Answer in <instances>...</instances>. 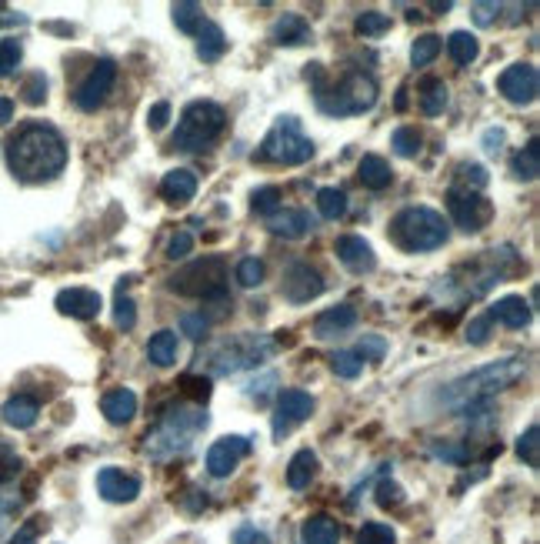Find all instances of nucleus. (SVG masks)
Segmentation results:
<instances>
[{
  "label": "nucleus",
  "instance_id": "f257e3e1",
  "mask_svg": "<svg viewBox=\"0 0 540 544\" xmlns=\"http://www.w3.org/2000/svg\"><path fill=\"white\" fill-rule=\"evenodd\" d=\"M7 167L17 181L24 184H44L67 167V141L54 124L30 121L17 127L4 144Z\"/></svg>",
  "mask_w": 540,
  "mask_h": 544
},
{
  "label": "nucleus",
  "instance_id": "f03ea898",
  "mask_svg": "<svg viewBox=\"0 0 540 544\" xmlns=\"http://www.w3.org/2000/svg\"><path fill=\"white\" fill-rule=\"evenodd\" d=\"M527 361L524 358H504V361H490L484 368L464 374V378L450 381L444 394H440V404L457 414H464L467 408H477V404H487L494 394L507 391L510 384H517L524 378Z\"/></svg>",
  "mask_w": 540,
  "mask_h": 544
},
{
  "label": "nucleus",
  "instance_id": "7ed1b4c3",
  "mask_svg": "<svg viewBox=\"0 0 540 544\" xmlns=\"http://www.w3.org/2000/svg\"><path fill=\"white\" fill-rule=\"evenodd\" d=\"M307 81H314V101L330 117H357L377 104V81L364 71H347L340 81H324V64H310Z\"/></svg>",
  "mask_w": 540,
  "mask_h": 544
},
{
  "label": "nucleus",
  "instance_id": "20e7f679",
  "mask_svg": "<svg viewBox=\"0 0 540 544\" xmlns=\"http://www.w3.org/2000/svg\"><path fill=\"white\" fill-rule=\"evenodd\" d=\"M207 424H210V418L200 404H174V408H167L154 428L147 431V438H144L147 458L170 461V458H177V454L190 451V444H194V438L207 428Z\"/></svg>",
  "mask_w": 540,
  "mask_h": 544
},
{
  "label": "nucleus",
  "instance_id": "39448f33",
  "mask_svg": "<svg viewBox=\"0 0 540 544\" xmlns=\"http://www.w3.org/2000/svg\"><path fill=\"white\" fill-rule=\"evenodd\" d=\"M390 241H394L400 251H437V247L447 244L450 237V224L444 221V214H437L434 207H404L394 221H390Z\"/></svg>",
  "mask_w": 540,
  "mask_h": 544
},
{
  "label": "nucleus",
  "instance_id": "423d86ee",
  "mask_svg": "<svg viewBox=\"0 0 540 544\" xmlns=\"http://www.w3.org/2000/svg\"><path fill=\"white\" fill-rule=\"evenodd\" d=\"M224 124H227V114L224 107L214 104V101H190L184 107V114H180L177 121V131L170 137V144L177 147V151H204L217 141L220 134H224Z\"/></svg>",
  "mask_w": 540,
  "mask_h": 544
},
{
  "label": "nucleus",
  "instance_id": "0eeeda50",
  "mask_svg": "<svg viewBox=\"0 0 540 544\" xmlns=\"http://www.w3.org/2000/svg\"><path fill=\"white\" fill-rule=\"evenodd\" d=\"M310 157H314V141L304 137L297 117L287 114V117H277V121H274V127H270L267 137L260 141L254 161L297 167V164H307Z\"/></svg>",
  "mask_w": 540,
  "mask_h": 544
},
{
  "label": "nucleus",
  "instance_id": "6e6552de",
  "mask_svg": "<svg viewBox=\"0 0 540 544\" xmlns=\"http://www.w3.org/2000/svg\"><path fill=\"white\" fill-rule=\"evenodd\" d=\"M274 351H277V341L267 338V334H237V338H227L224 344H217V348L210 351V371L237 374L267 361Z\"/></svg>",
  "mask_w": 540,
  "mask_h": 544
},
{
  "label": "nucleus",
  "instance_id": "1a4fd4ad",
  "mask_svg": "<svg viewBox=\"0 0 540 544\" xmlns=\"http://www.w3.org/2000/svg\"><path fill=\"white\" fill-rule=\"evenodd\" d=\"M224 284H227L224 257L210 254L180 267L174 278H170V291L180 294V298H224Z\"/></svg>",
  "mask_w": 540,
  "mask_h": 544
},
{
  "label": "nucleus",
  "instance_id": "9d476101",
  "mask_svg": "<svg viewBox=\"0 0 540 544\" xmlns=\"http://www.w3.org/2000/svg\"><path fill=\"white\" fill-rule=\"evenodd\" d=\"M447 211H450V217H454V224L460 227V231H467V234L484 231V227L494 221V204L477 191H457V187H450Z\"/></svg>",
  "mask_w": 540,
  "mask_h": 544
},
{
  "label": "nucleus",
  "instance_id": "9b49d317",
  "mask_svg": "<svg viewBox=\"0 0 540 544\" xmlns=\"http://www.w3.org/2000/svg\"><path fill=\"white\" fill-rule=\"evenodd\" d=\"M497 91L504 94V101L527 107L537 101L540 91V74L534 64H510L504 74L497 77Z\"/></svg>",
  "mask_w": 540,
  "mask_h": 544
},
{
  "label": "nucleus",
  "instance_id": "f8f14e48",
  "mask_svg": "<svg viewBox=\"0 0 540 544\" xmlns=\"http://www.w3.org/2000/svg\"><path fill=\"white\" fill-rule=\"evenodd\" d=\"M114 81H117V64L97 61L94 67H90V74L80 81L77 94H74V104L80 107V111H97V107L107 101V94L114 91Z\"/></svg>",
  "mask_w": 540,
  "mask_h": 544
},
{
  "label": "nucleus",
  "instance_id": "ddd939ff",
  "mask_svg": "<svg viewBox=\"0 0 540 544\" xmlns=\"http://www.w3.org/2000/svg\"><path fill=\"white\" fill-rule=\"evenodd\" d=\"M310 414H314V398H310L307 391H297V388L284 391L277 398V411H274V438H284L297 424H304Z\"/></svg>",
  "mask_w": 540,
  "mask_h": 544
},
{
  "label": "nucleus",
  "instance_id": "4468645a",
  "mask_svg": "<svg viewBox=\"0 0 540 544\" xmlns=\"http://www.w3.org/2000/svg\"><path fill=\"white\" fill-rule=\"evenodd\" d=\"M247 454H250V441L240 438V434H227V438H220L207 448V471L214 478H230Z\"/></svg>",
  "mask_w": 540,
  "mask_h": 544
},
{
  "label": "nucleus",
  "instance_id": "2eb2a0df",
  "mask_svg": "<svg viewBox=\"0 0 540 544\" xmlns=\"http://www.w3.org/2000/svg\"><path fill=\"white\" fill-rule=\"evenodd\" d=\"M280 294L290 301V304H307L324 294V278H320L317 267L310 264H294L290 271L284 274V284H280Z\"/></svg>",
  "mask_w": 540,
  "mask_h": 544
},
{
  "label": "nucleus",
  "instance_id": "dca6fc26",
  "mask_svg": "<svg viewBox=\"0 0 540 544\" xmlns=\"http://www.w3.org/2000/svg\"><path fill=\"white\" fill-rule=\"evenodd\" d=\"M334 251H337V257H340V264H344L347 271H354V274H370V271L377 267L374 247H370V244L364 241V237H357V234L337 237Z\"/></svg>",
  "mask_w": 540,
  "mask_h": 544
},
{
  "label": "nucleus",
  "instance_id": "f3484780",
  "mask_svg": "<svg viewBox=\"0 0 540 544\" xmlns=\"http://www.w3.org/2000/svg\"><path fill=\"white\" fill-rule=\"evenodd\" d=\"M97 491H100V498H104V501L127 504L140 494V481L134 478V474H124L120 468H100Z\"/></svg>",
  "mask_w": 540,
  "mask_h": 544
},
{
  "label": "nucleus",
  "instance_id": "a211bd4d",
  "mask_svg": "<svg viewBox=\"0 0 540 544\" xmlns=\"http://www.w3.org/2000/svg\"><path fill=\"white\" fill-rule=\"evenodd\" d=\"M57 311L77 321H94L100 314V294L90 288H64L57 294Z\"/></svg>",
  "mask_w": 540,
  "mask_h": 544
},
{
  "label": "nucleus",
  "instance_id": "6ab92c4d",
  "mask_svg": "<svg viewBox=\"0 0 540 544\" xmlns=\"http://www.w3.org/2000/svg\"><path fill=\"white\" fill-rule=\"evenodd\" d=\"M354 324H357V311L350 308V304H337V308H327L324 314H317L314 338H320V341L340 338V334H347Z\"/></svg>",
  "mask_w": 540,
  "mask_h": 544
},
{
  "label": "nucleus",
  "instance_id": "aec40b11",
  "mask_svg": "<svg viewBox=\"0 0 540 544\" xmlns=\"http://www.w3.org/2000/svg\"><path fill=\"white\" fill-rule=\"evenodd\" d=\"M530 304L524 298H517V294H507V298H500L490 304V311H487V318L490 321H500L504 328L510 331H520V328H527L530 324Z\"/></svg>",
  "mask_w": 540,
  "mask_h": 544
},
{
  "label": "nucleus",
  "instance_id": "412c9836",
  "mask_svg": "<svg viewBox=\"0 0 540 544\" xmlns=\"http://www.w3.org/2000/svg\"><path fill=\"white\" fill-rule=\"evenodd\" d=\"M267 227H270V234H277V237H287V241H300L304 234H310L314 221H310V214L300 211V207H287V211L270 214Z\"/></svg>",
  "mask_w": 540,
  "mask_h": 544
},
{
  "label": "nucleus",
  "instance_id": "4be33fe9",
  "mask_svg": "<svg viewBox=\"0 0 540 544\" xmlns=\"http://www.w3.org/2000/svg\"><path fill=\"white\" fill-rule=\"evenodd\" d=\"M270 41L280 47H300L310 41V24L304 14H280L277 24L270 27Z\"/></svg>",
  "mask_w": 540,
  "mask_h": 544
},
{
  "label": "nucleus",
  "instance_id": "5701e85b",
  "mask_svg": "<svg viewBox=\"0 0 540 544\" xmlns=\"http://www.w3.org/2000/svg\"><path fill=\"white\" fill-rule=\"evenodd\" d=\"M160 194H164V201H170V204L194 201V194H197V177H194V171H187V167L167 171L164 181H160Z\"/></svg>",
  "mask_w": 540,
  "mask_h": 544
},
{
  "label": "nucleus",
  "instance_id": "b1692460",
  "mask_svg": "<svg viewBox=\"0 0 540 544\" xmlns=\"http://www.w3.org/2000/svg\"><path fill=\"white\" fill-rule=\"evenodd\" d=\"M100 411L107 414L110 424H127L130 418L137 414V394L130 388H114L104 394V401H100Z\"/></svg>",
  "mask_w": 540,
  "mask_h": 544
},
{
  "label": "nucleus",
  "instance_id": "393cba45",
  "mask_svg": "<svg viewBox=\"0 0 540 544\" xmlns=\"http://www.w3.org/2000/svg\"><path fill=\"white\" fill-rule=\"evenodd\" d=\"M357 177L367 191H384V187H390V181H394V171H390V164L380 154H364L360 157Z\"/></svg>",
  "mask_w": 540,
  "mask_h": 544
},
{
  "label": "nucleus",
  "instance_id": "a878e982",
  "mask_svg": "<svg viewBox=\"0 0 540 544\" xmlns=\"http://www.w3.org/2000/svg\"><path fill=\"white\" fill-rule=\"evenodd\" d=\"M227 54V34L224 27L214 24V21H204V27L197 31V57L207 64L220 61V57Z\"/></svg>",
  "mask_w": 540,
  "mask_h": 544
},
{
  "label": "nucleus",
  "instance_id": "bb28decb",
  "mask_svg": "<svg viewBox=\"0 0 540 544\" xmlns=\"http://www.w3.org/2000/svg\"><path fill=\"white\" fill-rule=\"evenodd\" d=\"M4 421L10 424V428H34V421H37V414H40V404L30 398V394H14L7 404H4Z\"/></svg>",
  "mask_w": 540,
  "mask_h": 544
},
{
  "label": "nucleus",
  "instance_id": "cd10ccee",
  "mask_svg": "<svg viewBox=\"0 0 540 544\" xmlns=\"http://www.w3.org/2000/svg\"><path fill=\"white\" fill-rule=\"evenodd\" d=\"M317 454L310 451V448H304V451H297L294 458H290V464H287V484L294 491H304V488H310V481L317 478Z\"/></svg>",
  "mask_w": 540,
  "mask_h": 544
},
{
  "label": "nucleus",
  "instance_id": "c85d7f7f",
  "mask_svg": "<svg viewBox=\"0 0 540 544\" xmlns=\"http://www.w3.org/2000/svg\"><path fill=\"white\" fill-rule=\"evenodd\" d=\"M300 538H304V544H337L340 541V524L330 518V514H314V518L304 521Z\"/></svg>",
  "mask_w": 540,
  "mask_h": 544
},
{
  "label": "nucleus",
  "instance_id": "c756f323",
  "mask_svg": "<svg viewBox=\"0 0 540 544\" xmlns=\"http://www.w3.org/2000/svg\"><path fill=\"white\" fill-rule=\"evenodd\" d=\"M177 351H180V341L174 331H157L154 338L147 341V361L157 364V368H170L177 361Z\"/></svg>",
  "mask_w": 540,
  "mask_h": 544
},
{
  "label": "nucleus",
  "instance_id": "7c9ffc66",
  "mask_svg": "<svg viewBox=\"0 0 540 544\" xmlns=\"http://www.w3.org/2000/svg\"><path fill=\"white\" fill-rule=\"evenodd\" d=\"M447 54H450V61H454V64L467 67V64L477 61L480 44H477V37L470 34V31H454V34L447 37Z\"/></svg>",
  "mask_w": 540,
  "mask_h": 544
},
{
  "label": "nucleus",
  "instance_id": "2f4dec72",
  "mask_svg": "<svg viewBox=\"0 0 540 544\" xmlns=\"http://www.w3.org/2000/svg\"><path fill=\"white\" fill-rule=\"evenodd\" d=\"M420 111H424L427 117H437L444 114L447 107V84L437 81V77H427L424 84H420Z\"/></svg>",
  "mask_w": 540,
  "mask_h": 544
},
{
  "label": "nucleus",
  "instance_id": "473e14b6",
  "mask_svg": "<svg viewBox=\"0 0 540 544\" xmlns=\"http://www.w3.org/2000/svg\"><path fill=\"white\" fill-rule=\"evenodd\" d=\"M170 14H174L177 31H184V34H197L200 27H204V7L194 4V0H184V4H174V7H170Z\"/></svg>",
  "mask_w": 540,
  "mask_h": 544
},
{
  "label": "nucleus",
  "instance_id": "72a5a7b5",
  "mask_svg": "<svg viewBox=\"0 0 540 544\" xmlns=\"http://www.w3.org/2000/svg\"><path fill=\"white\" fill-rule=\"evenodd\" d=\"M317 211L327 221H337V217L347 214V194L340 187H320L317 191Z\"/></svg>",
  "mask_w": 540,
  "mask_h": 544
},
{
  "label": "nucleus",
  "instance_id": "f704fd0d",
  "mask_svg": "<svg viewBox=\"0 0 540 544\" xmlns=\"http://www.w3.org/2000/svg\"><path fill=\"white\" fill-rule=\"evenodd\" d=\"M514 174L520 177V181H537L540 174V147H537V137L534 141H527V147L514 157Z\"/></svg>",
  "mask_w": 540,
  "mask_h": 544
},
{
  "label": "nucleus",
  "instance_id": "c9c22d12",
  "mask_svg": "<svg viewBox=\"0 0 540 544\" xmlns=\"http://www.w3.org/2000/svg\"><path fill=\"white\" fill-rule=\"evenodd\" d=\"M440 47H444V41H440L437 34H420L417 41H414V47H410V64H414V67H427L440 54Z\"/></svg>",
  "mask_w": 540,
  "mask_h": 544
},
{
  "label": "nucleus",
  "instance_id": "e433bc0d",
  "mask_svg": "<svg viewBox=\"0 0 540 544\" xmlns=\"http://www.w3.org/2000/svg\"><path fill=\"white\" fill-rule=\"evenodd\" d=\"M420 144H424V137H420L417 127H397L394 137H390V147H394L397 157H417Z\"/></svg>",
  "mask_w": 540,
  "mask_h": 544
},
{
  "label": "nucleus",
  "instance_id": "4c0bfd02",
  "mask_svg": "<svg viewBox=\"0 0 540 544\" xmlns=\"http://www.w3.org/2000/svg\"><path fill=\"white\" fill-rule=\"evenodd\" d=\"M487 181H490V177H487V171H484V167H480V164H460L457 167V191H484V187H487Z\"/></svg>",
  "mask_w": 540,
  "mask_h": 544
},
{
  "label": "nucleus",
  "instance_id": "58836bf2",
  "mask_svg": "<svg viewBox=\"0 0 540 544\" xmlns=\"http://www.w3.org/2000/svg\"><path fill=\"white\" fill-rule=\"evenodd\" d=\"M357 544H397V534L384 521H364V528L357 531Z\"/></svg>",
  "mask_w": 540,
  "mask_h": 544
},
{
  "label": "nucleus",
  "instance_id": "ea45409f",
  "mask_svg": "<svg viewBox=\"0 0 540 544\" xmlns=\"http://www.w3.org/2000/svg\"><path fill=\"white\" fill-rule=\"evenodd\" d=\"M540 428L537 424H530V428L517 438V454L527 461V468H540Z\"/></svg>",
  "mask_w": 540,
  "mask_h": 544
},
{
  "label": "nucleus",
  "instance_id": "a19ab883",
  "mask_svg": "<svg viewBox=\"0 0 540 544\" xmlns=\"http://www.w3.org/2000/svg\"><path fill=\"white\" fill-rule=\"evenodd\" d=\"M20 57H24V44L17 37H4L0 41V77H10L20 67Z\"/></svg>",
  "mask_w": 540,
  "mask_h": 544
},
{
  "label": "nucleus",
  "instance_id": "79ce46f5",
  "mask_svg": "<svg viewBox=\"0 0 540 544\" xmlns=\"http://www.w3.org/2000/svg\"><path fill=\"white\" fill-rule=\"evenodd\" d=\"M357 34L360 37H384L390 31V17L380 14V11H364L357 17Z\"/></svg>",
  "mask_w": 540,
  "mask_h": 544
},
{
  "label": "nucleus",
  "instance_id": "37998d69",
  "mask_svg": "<svg viewBox=\"0 0 540 544\" xmlns=\"http://www.w3.org/2000/svg\"><path fill=\"white\" fill-rule=\"evenodd\" d=\"M330 368H334L337 378H347L354 381L360 371H364V361H360L357 351H337L334 358H330Z\"/></svg>",
  "mask_w": 540,
  "mask_h": 544
},
{
  "label": "nucleus",
  "instance_id": "c03bdc74",
  "mask_svg": "<svg viewBox=\"0 0 540 544\" xmlns=\"http://www.w3.org/2000/svg\"><path fill=\"white\" fill-rule=\"evenodd\" d=\"M237 281L244 284V288H260V284H264V261H260V257H244V261L237 264Z\"/></svg>",
  "mask_w": 540,
  "mask_h": 544
},
{
  "label": "nucleus",
  "instance_id": "a18cd8bd",
  "mask_svg": "<svg viewBox=\"0 0 540 544\" xmlns=\"http://www.w3.org/2000/svg\"><path fill=\"white\" fill-rule=\"evenodd\" d=\"M114 324H117L120 331H134V324H137L134 298H127L124 291H117V301H114Z\"/></svg>",
  "mask_w": 540,
  "mask_h": 544
},
{
  "label": "nucleus",
  "instance_id": "49530a36",
  "mask_svg": "<svg viewBox=\"0 0 540 544\" xmlns=\"http://www.w3.org/2000/svg\"><path fill=\"white\" fill-rule=\"evenodd\" d=\"M257 214H277L280 211V187H257L254 197H250Z\"/></svg>",
  "mask_w": 540,
  "mask_h": 544
},
{
  "label": "nucleus",
  "instance_id": "de8ad7c7",
  "mask_svg": "<svg viewBox=\"0 0 540 544\" xmlns=\"http://www.w3.org/2000/svg\"><path fill=\"white\" fill-rule=\"evenodd\" d=\"M20 94H24V101L30 104V107H37V104H44L47 101V77L44 74H30L27 77V81H24V91H20Z\"/></svg>",
  "mask_w": 540,
  "mask_h": 544
},
{
  "label": "nucleus",
  "instance_id": "09e8293b",
  "mask_svg": "<svg viewBox=\"0 0 540 544\" xmlns=\"http://www.w3.org/2000/svg\"><path fill=\"white\" fill-rule=\"evenodd\" d=\"M180 328H184V334L187 338H194V341H200L207 334V328H210V318L204 311H197V314H184L180 318Z\"/></svg>",
  "mask_w": 540,
  "mask_h": 544
},
{
  "label": "nucleus",
  "instance_id": "8fccbe9b",
  "mask_svg": "<svg viewBox=\"0 0 540 544\" xmlns=\"http://www.w3.org/2000/svg\"><path fill=\"white\" fill-rule=\"evenodd\" d=\"M377 504L380 508H397V504H404V488L394 481H380L377 484Z\"/></svg>",
  "mask_w": 540,
  "mask_h": 544
},
{
  "label": "nucleus",
  "instance_id": "3c124183",
  "mask_svg": "<svg viewBox=\"0 0 540 544\" xmlns=\"http://www.w3.org/2000/svg\"><path fill=\"white\" fill-rule=\"evenodd\" d=\"M500 11H504L500 4H484V0L470 7V14H474V21H477L480 27H494V24H497V17H500Z\"/></svg>",
  "mask_w": 540,
  "mask_h": 544
},
{
  "label": "nucleus",
  "instance_id": "603ef678",
  "mask_svg": "<svg viewBox=\"0 0 540 544\" xmlns=\"http://www.w3.org/2000/svg\"><path fill=\"white\" fill-rule=\"evenodd\" d=\"M357 354H360V361H380L387 354V341L384 338H364Z\"/></svg>",
  "mask_w": 540,
  "mask_h": 544
},
{
  "label": "nucleus",
  "instance_id": "864d4df0",
  "mask_svg": "<svg viewBox=\"0 0 540 544\" xmlns=\"http://www.w3.org/2000/svg\"><path fill=\"white\" fill-rule=\"evenodd\" d=\"M190 247H194V237H190L187 231H180V234L170 237L167 257H170V261H180V257H187V254H190Z\"/></svg>",
  "mask_w": 540,
  "mask_h": 544
},
{
  "label": "nucleus",
  "instance_id": "5fc2aeb1",
  "mask_svg": "<svg viewBox=\"0 0 540 544\" xmlns=\"http://www.w3.org/2000/svg\"><path fill=\"white\" fill-rule=\"evenodd\" d=\"M234 544H270V538L257 528V524H240L234 531Z\"/></svg>",
  "mask_w": 540,
  "mask_h": 544
},
{
  "label": "nucleus",
  "instance_id": "6e6d98bb",
  "mask_svg": "<svg viewBox=\"0 0 540 544\" xmlns=\"http://www.w3.org/2000/svg\"><path fill=\"white\" fill-rule=\"evenodd\" d=\"M487 338H490V318H487V314H480V318H474L467 324V341L470 344H487Z\"/></svg>",
  "mask_w": 540,
  "mask_h": 544
},
{
  "label": "nucleus",
  "instance_id": "4d7b16f0",
  "mask_svg": "<svg viewBox=\"0 0 540 544\" xmlns=\"http://www.w3.org/2000/svg\"><path fill=\"white\" fill-rule=\"evenodd\" d=\"M504 127H487L484 131V137H480V144H484V151L490 154V157H497L500 151H504Z\"/></svg>",
  "mask_w": 540,
  "mask_h": 544
},
{
  "label": "nucleus",
  "instance_id": "13d9d810",
  "mask_svg": "<svg viewBox=\"0 0 540 544\" xmlns=\"http://www.w3.org/2000/svg\"><path fill=\"white\" fill-rule=\"evenodd\" d=\"M167 121H170V104L167 101H160V104H154L147 111V127H150V131H164Z\"/></svg>",
  "mask_w": 540,
  "mask_h": 544
},
{
  "label": "nucleus",
  "instance_id": "bf43d9fd",
  "mask_svg": "<svg viewBox=\"0 0 540 544\" xmlns=\"http://www.w3.org/2000/svg\"><path fill=\"white\" fill-rule=\"evenodd\" d=\"M180 388H184L194 401H207L210 398V378H184V381H180Z\"/></svg>",
  "mask_w": 540,
  "mask_h": 544
},
{
  "label": "nucleus",
  "instance_id": "052dcab7",
  "mask_svg": "<svg viewBox=\"0 0 540 544\" xmlns=\"http://www.w3.org/2000/svg\"><path fill=\"white\" fill-rule=\"evenodd\" d=\"M430 451H434L437 458H444V461H454V464H464V461L470 458V454H467L464 448H457V444H447V441H444V444L437 441V444H434V448H430Z\"/></svg>",
  "mask_w": 540,
  "mask_h": 544
},
{
  "label": "nucleus",
  "instance_id": "680f3d73",
  "mask_svg": "<svg viewBox=\"0 0 540 544\" xmlns=\"http://www.w3.org/2000/svg\"><path fill=\"white\" fill-rule=\"evenodd\" d=\"M37 534H40V518H34L30 524H24V528H20L7 544H37Z\"/></svg>",
  "mask_w": 540,
  "mask_h": 544
},
{
  "label": "nucleus",
  "instance_id": "e2e57ef3",
  "mask_svg": "<svg viewBox=\"0 0 540 544\" xmlns=\"http://www.w3.org/2000/svg\"><path fill=\"white\" fill-rule=\"evenodd\" d=\"M17 468H20V461L10 454L7 448H0V481H7V478H14L17 474Z\"/></svg>",
  "mask_w": 540,
  "mask_h": 544
},
{
  "label": "nucleus",
  "instance_id": "0e129e2a",
  "mask_svg": "<svg viewBox=\"0 0 540 544\" xmlns=\"http://www.w3.org/2000/svg\"><path fill=\"white\" fill-rule=\"evenodd\" d=\"M14 117V101L10 97H0V124H7Z\"/></svg>",
  "mask_w": 540,
  "mask_h": 544
},
{
  "label": "nucleus",
  "instance_id": "69168bd1",
  "mask_svg": "<svg viewBox=\"0 0 540 544\" xmlns=\"http://www.w3.org/2000/svg\"><path fill=\"white\" fill-rule=\"evenodd\" d=\"M407 107V87H400V94H397V111H404Z\"/></svg>",
  "mask_w": 540,
  "mask_h": 544
}]
</instances>
